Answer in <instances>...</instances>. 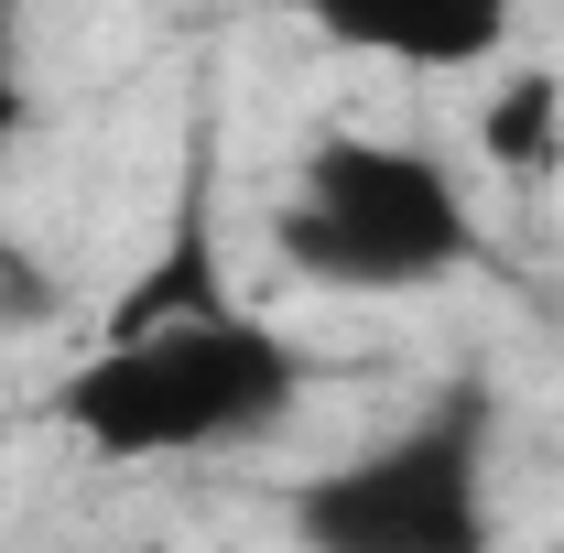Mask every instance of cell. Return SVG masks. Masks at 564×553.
I'll use <instances>...</instances> for the list:
<instances>
[{
    "mask_svg": "<svg viewBox=\"0 0 564 553\" xmlns=\"http://www.w3.org/2000/svg\"><path fill=\"white\" fill-rule=\"evenodd\" d=\"M489 391H445L402 434L282 488V532L315 553H489Z\"/></svg>",
    "mask_w": 564,
    "mask_h": 553,
    "instance_id": "3",
    "label": "cell"
},
{
    "mask_svg": "<svg viewBox=\"0 0 564 553\" xmlns=\"http://www.w3.org/2000/svg\"><path fill=\"white\" fill-rule=\"evenodd\" d=\"M478 152H489L499 174H554L564 163V76L554 66L510 76L489 98V120H478Z\"/></svg>",
    "mask_w": 564,
    "mask_h": 553,
    "instance_id": "5",
    "label": "cell"
},
{
    "mask_svg": "<svg viewBox=\"0 0 564 553\" xmlns=\"http://www.w3.org/2000/svg\"><path fill=\"white\" fill-rule=\"evenodd\" d=\"M304 413V347L250 304H185L109 326L55 380V423L98 467H196V456H250Z\"/></svg>",
    "mask_w": 564,
    "mask_h": 553,
    "instance_id": "1",
    "label": "cell"
},
{
    "mask_svg": "<svg viewBox=\"0 0 564 553\" xmlns=\"http://www.w3.org/2000/svg\"><path fill=\"white\" fill-rule=\"evenodd\" d=\"M272 250L315 293H423V282L478 261V217L434 152L326 131L272 217Z\"/></svg>",
    "mask_w": 564,
    "mask_h": 553,
    "instance_id": "2",
    "label": "cell"
},
{
    "mask_svg": "<svg viewBox=\"0 0 564 553\" xmlns=\"http://www.w3.org/2000/svg\"><path fill=\"white\" fill-rule=\"evenodd\" d=\"M304 33L402 76H467L521 33V0H293Z\"/></svg>",
    "mask_w": 564,
    "mask_h": 553,
    "instance_id": "4",
    "label": "cell"
},
{
    "mask_svg": "<svg viewBox=\"0 0 564 553\" xmlns=\"http://www.w3.org/2000/svg\"><path fill=\"white\" fill-rule=\"evenodd\" d=\"M44 120V98H33V76H22V44H11V0H0V163H11V141Z\"/></svg>",
    "mask_w": 564,
    "mask_h": 553,
    "instance_id": "6",
    "label": "cell"
}]
</instances>
